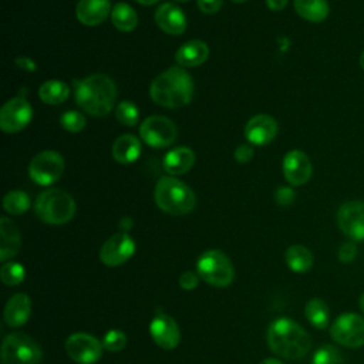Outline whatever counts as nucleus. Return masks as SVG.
Here are the masks:
<instances>
[{
  "mask_svg": "<svg viewBox=\"0 0 364 364\" xmlns=\"http://www.w3.org/2000/svg\"><path fill=\"white\" fill-rule=\"evenodd\" d=\"M111 21L117 30L129 33L138 24V14L128 3L118 1L111 10Z\"/></svg>",
  "mask_w": 364,
  "mask_h": 364,
  "instance_id": "a878e982",
  "label": "nucleus"
},
{
  "mask_svg": "<svg viewBox=\"0 0 364 364\" xmlns=\"http://www.w3.org/2000/svg\"><path fill=\"white\" fill-rule=\"evenodd\" d=\"M21 247V235L17 225L3 216L0 219V260L6 262L14 257Z\"/></svg>",
  "mask_w": 364,
  "mask_h": 364,
  "instance_id": "aec40b11",
  "label": "nucleus"
},
{
  "mask_svg": "<svg viewBox=\"0 0 364 364\" xmlns=\"http://www.w3.org/2000/svg\"><path fill=\"white\" fill-rule=\"evenodd\" d=\"M31 314V300L26 293H17L9 299L4 307V321L10 327H20L27 323Z\"/></svg>",
  "mask_w": 364,
  "mask_h": 364,
  "instance_id": "5701e85b",
  "label": "nucleus"
},
{
  "mask_svg": "<svg viewBox=\"0 0 364 364\" xmlns=\"http://www.w3.org/2000/svg\"><path fill=\"white\" fill-rule=\"evenodd\" d=\"M38 219L48 225H64L70 222L75 213V202L73 196L57 188L43 191L34 203Z\"/></svg>",
  "mask_w": 364,
  "mask_h": 364,
  "instance_id": "39448f33",
  "label": "nucleus"
},
{
  "mask_svg": "<svg viewBox=\"0 0 364 364\" xmlns=\"http://www.w3.org/2000/svg\"><path fill=\"white\" fill-rule=\"evenodd\" d=\"M127 344V336L121 330H109L102 337V347L111 353L121 351Z\"/></svg>",
  "mask_w": 364,
  "mask_h": 364,
  "instance_id": "f704fd0d",
  "label": "nucleus"
},
{
  "mask_svg": "<svg viewBox=\"0 0 364 364\" xmlns=\"http://www.w3.org/2000/svg\"><path fill=\"white\" fill-rule=\"evenodd\" d=\"M173 1H176V3H183V1H188V0H173Z\"/></svg>",
  "mask_w": 364,
  "mask_h": 364,
  "instance_id": "09e8293b",
  "label": "nucleus"
},
{
  "mask_svg": "<svg viewBox=\"0 0 364 364\" xmlns=\"http://www.w3.org/2000/svg\"><path fill=\"white\" fill-rule=\"evenodd\" d=\"M199 10L205 14H215L220 10L223 0H196Z\"/></svg>",
  "mask_w": 364,
  "mask_h": 364,
  "instance_id": "58836bf2",
  "label": "nucleus"
},
{
  "mask_svg": "<svg viewBox=\"0 0 364 364\" xmlns=\"http://www.w3.org/2000/svg\"><path fill=\"white\" fill-rule=\"evenodd\" d=\"M24 267L17 262H7L0 269L1 282L7 286H17L24 280Z\"/></svg>",
  "mask_w": 364,
  "mask_h": 364,
  "instance_id": "2f4dec72",
  "label": "nucleus"
},
{
  "mask_svg": "<svg viewBox=\"0 0 364 364\" xmlns=\"http://www.w3.org/2000/svg\"><path fill=\"white\" fill-rule=\"evenodd\" d=\"M357 256V246L354 242H344L338 249V259L343 263H351Z\"/></svg>",
  "mask_w": 364,
  "mask_h": 364,
  "instance_id": "c9c22d12",
  "label": "nucleus"
},
{
  "mask_svg": "<svg viewBox=\"0 0 364 364\" xmlns=\"http://www.w3.org/2000/svg\"><path fill=\"white\" fill-rule=\"evenodd\" d=\"M294 10L301 18L320 23L327 18L330 7L327 0H294Z\"/></svg>",
  "mask_w": 364,
  "mask_h": 364,
  "instance_id": "393cba45",
  "label": "nucleus"
},
{
  "mask_svg": "<svg viewBox=\"0 0 364 364\" xmlns=\"http://www.w3.org/2000/svg\"><path fill=\"white\" fill-rule=\"evenodd\" d=\"M199 283V274L195 272H185L179 277V286L185 290H193Z\"/></svg>",
  "mask_w": 364,
  "mask_h": 364,
  "instance_id": "4c0bfd02",
  "label": "nucleus"
},
{
  "mask_svg": "<svg viewBox=\"0 0 364 364\" xmlns=\"http://www.w3.org/2000/svg\"><path fill=\"white\" fill-rule=\"evenodd\" d=\"M253 148L250 144H242L235 149V159L240 164H246L253 158Z\"/></svg>",
  "mask_w": 364,
  "mask_h": 364,
  "instance_id": "ea45409f",
  "label": "nucleus"
},
{
  "mask_svg": "<svg viewBox=\"0 0 364 364\" xmlns=\"http://www.w3.org/2000/svg\"><path fill=\"white\" fill-rule=\"evenodd\" d=\"M287 1L289 0H266V4L270 10L279 11V10H283L287 6Z\"/></svg>",
  "mask_w": 364,
  "mask_h": 364,
  "instance_id": "79ce46f5",
  "label": "nucleus"
},
{
  "mask_svg": "<svg viewBox=\"0 0 364 364\" xmlns=\"http://www.w3.org/2000/svg\"><path fill=\"white\" fill-rule=\"evenodd\" d=\"M360 67L364 70V51H363L361 55H360Z\"/></svg>",
  "mask_w": 364,
  "mask_h": 364,
  "instance_id": "49530a36",
  "label": "nucleus"
},
{
  "mask_svg": "<svg viewBox=\"0 0 364 364\" xmlns=\"http://www.w3.org/2000/svg\"><path fill=\"white\" fill-rule=\"evenodd\" d=\"M16 65H17L18 68L27 71V73H31V71H34V70L37 68L36 61H33V60L28 58V57H18V58H16Z\"/></svg>",
  "mask_w": 364,
  "mask_h": 364,
  "instance_id": "a19ab883",
  "label": "nucleus"
},
{
  "mask_svg": "<svg viewBox=\"0 0 364 364\" xmlns=\"http://www.w3.org/2000/svg\"><path fill=\"white\" fill-rule=\"evenodd\" d=\"M284 260L294 273H306L313 266V253L303 245H291L286 250Z\"/></svg>",
  "mask_w": 364,
  "mask_h": 364,
  "instance_id": "bb28decb",
  "label": "nucleus"
},
{
  "mask_svg": "<svg viewBox=\"0 0 364 364\" xmlns=\"http://www.w3.org/2000/svg\"><path fill=\"white\" fill-rule=\"evenodd\" d=\"M195 164V152L188 146H176L168 151L162 159L164 169L171 176L186 173Z\"/></svg>",
  "mask_w": 364,
  "mask_h": 364,
  "instance_id": "4be33fe9",
  "label": "nucleus"
},
{
  "mask_svg": "<svg viewBox=\"0 0 364 364\" xmlns=\"http://www.w3.org/2000/svg\"><path fill=\"white\" fill-rule=\"evenodd\" d=\"M102 343L91 334L74 333L65 340V353L78 364H94L102 355Z\"/></svg>",
  "mask_w": 364,
  "mask_h": 364,
  "instance_id": "f8f14e48",
  "label": "nucleus"
},
{
  "mask_svg": "<svg viewBox=\"0 0 364 364\" xmlns=\"http://www.w3.org/2000/svg\"><path fill=\"white\" fill-rule=\"evenodd\" d=\"M68 85L60 80H48L43 82L38 88L40 100L48 105H57L64 102L68 98Z\"/></svg>",
  "mask_w": 364,
  "mask_h": 364,
  "instance_id": "cd10ccee",
  "label": "nucleus"
},
{
  "mask_svg": "<svg viewBox=\"0 0 364 364\" xmlns=\"http://www.w3.org/2000/svg\"><path fill=\"white\" fill-rule=\"evenodd\" d=\"M33 118V108L24 97L10 98L0 109V128L6 134L23 131Z\"/></svg>",
  "mask_w": 364,
  "mask_h": 364,
  "instance_id": "9b49d317",
  "label": "nucleus"
},
{
  "mask_svg": "<svg viewBox=\"0 0 364 364\" xmlns=\"http://www.w3.org/2000/svg\"><path fill=\"white\" fill-rule=\"evenodd\" d=\"M30 196L18 189L7 192L3 198V208L10 215H23L30 209Z\"/></svg>",
  "mask_w": 364,
  "mask_h": 364,
  "instance_id": "c756f323",
  "label": "nucleus"
},
{
  "mask_svg": "<svg viewBox=\"0 0 364 364\" xmlns=\"http://www.w3.org/2000/svg\"><path fill=\"white\" fill-rule=\"evenodd\" d=\"M279 131V125L272 115L257 114L252 117L245 125V138L253 145L270 144Z\"/></svg>",
  "mask_w": 364,
  "mask_h": 364,
  "instance_id": "dca6fc26",
  "label": "nucleus"
},
{
  "mask_svg": "<svg viewBox=\"0 0 364 364\" xmlns=\"http://www.w3.org/2000/svg\"><path fill=\"white\" fill-rule=\"evenodd\" d=\"M149 333L155 344L164 350H172L181 341L179 326L172 317L166 314H158L152 318L149 324Z\"/></svg>",
  "mask_w": 364,
  "mask_h": 364,
  "instance_id": "f3484780",
  "label": "nucleus"
},
{
  "mask_svg": "<svg viewBox=\"0 0 364 364\" xmlns=\"http://www.w3.org/2000/svg\"><path fill=\"white\" fill-rule=\"evenodd\" d=\"M274 198H276V202H277L279 205L287 206V205H290V203L294 200L296 193H294V191H293L291 188H289V186H280V188H277V191H276V193H274Z\"/></svg>",
  "mask_w": 364,
  "mask_h": 364,
  "instance_id": "e433bc0d",
  "label": "nucleus"
},
{
  "mask_svg": "<svg viewBox=\"0 0 364 364\" xmlns=\"http://www.w3.org/2000/svg\"><path fill=\"white\" fill-rule=\"evenodd\" d=\"M115 118L122 125L134 127L139 119L138 107L131 101H122L115 107Z\"/></svg>",
  "mask_w": 364,
  "mask_h": 364,
  "instance_id": "7c9ffc66",
  "label": "nucleus"
},
{
  "mask_svg": "<svg viewBox=\"0 0 364 364\" xmlns=\"http://www.w3.org/2000/svg\"><path fill=\"white\" fill-rule=\"evenodd\" d=\"M156 206L169 215L181 216L189 213L196 203L193 191L175 176H162L158 179L154 191Z\"/></svg>",
  "mask_w": 364,
  "mask_h": 364,
  "instance_id": "20e7f679",
  "label": "nucleus"
},
{
  "mask_svg": "<svg viewBox=\"0 0 364 364\" xmlns=\"http://www.w3.org/2000/svg\"><path fill=\"white\" fill-rule=\"evenodd\" d=\"M313 172L310 158L299 149L289 151L283 158V173L286 181L293 186L306 183Z\"/></svg>",
  "mask_w": 364,
  "mask_h": 364,
  "instance_id": "2eb2a0df",
  "label": "nucleus"
},
{
  "mask_svg": "<svg viewBox=\"0 0 364 364\" xmlns=\"http://www.w3.org/2000/svg\"><path fill=\"white\" fill-rule=\"evenodd\" d=\"M61 127L73 134L81 132L85 128V117L78 111H65L60 118Z\"/></svg>",
  "mask_w": 364,
  "mask_h": 364,
  "instance_id": "72a5a7b5",
  "label": "nucleus"
},
{
  "mask_svg": "<svg viewBox=\"0 0 364 364\" xmlns=\"http://www.w3.org/2000/svg\"><path fill=\"white\" fill-rule=\"evenodd\" d=\"M358 304H360V309H361V311L364 313V293L360 296V299H358Z\"/></svg>",
  "mask_w": 364,
  "mask_h": 364,
  "instance_id": "a18cd8bd",
  "label": "nucleus"
},
{
  "mask_svg": "<svg viewBox=\"0 0 364 364\" xmlns=\"http://www.w3.org/2000/svg\"><path fill=\"white\" fill-rule=\"evenodd\" d=\"M109 0H80L75 7L77 20L85 26H98L111 16Z\"/></svg>",
  "mask_w": 364,
  "mask_h": 364,
  "instance_id": "6ab92c4d",
  "label": "nucleus"
},
{
  "mask_svg": "<svg viewBox=\"0 0 364 364\" xmlns=\"http://www.w3.org/2000/svg\"><path fill=\"white\" fill-rule=\"evenodd\" d=\"M267 344L274 354L287 360H299L309 353L311 340L299 323L289 317H279L267 328Z\"/></svg>",
  "mask_w": 364,
  "mask_h": 364,
  "instance_id": "7ed1b4c3",
  "label": "nucleus"
},
{
  "mask_svg": "<svg viewBox=\"0 0 364 364\" xmlns=\"http://www.w3.org/2000/svg\"><path fill=\"white\" fill-rule=\"evenodd\" d=\"M330 336L338 344L348 348L364 346V317L357 313L340 314L330 327Z\"/></svg>",
  "mask_w": 364,
  "mask_h": 364,
  "instance_id": "1a4fd4ad",
  "label": "nucleus"
},
{
  "mask_svg": "<svg viewBox=\"0 0 364 364\" xmlns=\"http://www.w3.org/2000/svg\"><path fill=\"white\" fill-rule=\"evenodd\" d=\"M232 1H235V3H243V1H246V0H232Z\"/></svg>",
  "mask_w": 364,
  "mask_h": 364,
  "instance_id": "de8ad7c7",
  "label": "nucleus"
},
{
  "mask_svg": "<svg viewBox=\"0 0 364 364\" xmlns=\"http://www.w3.org/2000/svg\"><path fill=\"white\" fill-rule=\"evenodd\" d=\"M135 252V242L127 233H115L105 240L100 250V260L109 267L119 266L125 263Z\"/></svg>",
  "mask_w": 364,
  "mask_h": 364,
  "instance_id": "4468645a",
  "label": "nucleus"
},
{
  "mask_svg": "<svg viewBox=\"0 0 364 364\" xmlns=\"http://www.w3.org/2000/svg\"><path fill=\"white\" fill-rule=\"evenodd\" d=\"M141 139L152 148H166L178 136L176 125L164 115H151L139 125Z\"/></svg>",
  "mask_w": 364,
  "mask_h": 364,
  "instance_id": "9d476101",
  "label": "nucleus"
},
{
  "mask_svg": "<svg viewBox=\"0 0 364 364\" xmlns=\"http://www.w3.org/2000/svg\"><path fill=\"white\" fill-rule=\"evenodd\" d=\"M311 364H344V357L338 348L327 344L314 353Z\"/></svg>",
  "mask_w": 364,
  "mask_h": 364,
  "instance_id": "473e14b6",
  "label": "nucleus"
},
{
  "mask_svg": "<svg viewBox=\"0 0 364 364\" xmlns=\"http://www.w3.org/2000/svg\"><path fill=\"white\" fill-rule=\"evenodd\" d=\"M260 364H283V363L280 360H276V358H266Z\"/></svg>",
  "mask_w": 364,
  "mask_h": 364,
  "instance_id": "c03bdc74",
  "label": "nucleus"
},
{
  "mask_svg": "<svg viewBox=\"0 0 364 364\" xmlns=\"http://www.w3.org/2000/svg\"><path fill=\"white\" fill-rule=\"evenodd\" d=\"M135 1L139 3V4H142V6H152V4L158 3L159 0H135Z\"/></svg>",
  "mask_w": 364,
  "mask_h": 364,
  "instance_id": "37998d69",
  "label": "nucleus"
},
{
  "mask_svg": "<svg viewBox=\"0 0 364 364\" xmlns=\"http://www.w3.org/2000/svg\"><path fill=\"white\" fill-rule=\"evenodd\" d=\"M155 23L166 34L179 36L186 30L185 13L175 3H164L155 10Z\"/></svg>",
  "mask_w": 364,
  "mask_h": 364,
  "instance_id": "a211bd4d",
  "label": "nucleus"
},
{
  "mask_svg": "<svg viewBox=\"0 0 364 364\" xmlns=\"http://www.w3.org/2000/svg\"><path fill=\"white\" fill-rule=\"evenodd\" d=\"M209 47L199 38L183 43L175 53V61L181 67H198L208 60Z\"/></svg>",
  "mask_w": 364,
  "mask_h": 364,
  "instance_id": "412c9836",
  "label": "nucleus"
},
{
  "mask_svg": "<svg viewBox=\"0 0 364 364\" xmlns=\"http://www.w3.org/2000/svg\"><path fill=\"white\" fill-rule=\"evenodd\" d=\"M192 77L183 67H171L161 73L149 87L152 101L164 108H181L191 102Z\"/></svg>",
  "mask_w": 364,
  "mask_h": 364,
  "instance_id": "f03ea898",
  "label": "nucleus"
},
{
  "mask_svg": "<svg viewBox=\"0 0 364 364\" xmlns=\"http://www.w3.org/2000/svg\"><path fill=\"white\" fill-rule=\"evenodd\" d=\"M38 344L24 333H10L1 344V364H40Z\"/></svg>",
  "mask_w": 364,
  "mask_h": 364,
  "instance_id": "0eeeda50",
  "label": "nucleus"
},
{
  "mask_svg": "<svg viewBox=\"0 0 364 364\" xmlns=\"http://www.w3.org/2000/svg\"><path fill=\"white\" fill-rule=\"evenodd\" d=\"M64 171V159L57 151L46 149L34 155L28 165V176L33 182L48 186L57 182Z\"/></svg>",
  "mask_w": 364,
  "mask_h": 364,
  "instance_id": "6e6552de",
  "label": "nucleus"
},
{
  "mask_svg": "<svg viewBox=\"0 0 364 364\" xmlns=\"http://www.w3.org/2000/svg\"><path fill=\"white\" fill-rule=\"evenodd\" d=\"M142 146L139 139L132 134H124L118 136L112 144V158L122 165L135 162L141 155Z\"/></svg>",
  "mask_w": 364,
  "mask_h": 364,
  "instance_id": "b1692460",
  "label": "nucleus"
},
{
  "mask_svg": "<svg viewBox=\"0 0 364 364\" xmlns=\"http://www.w3.org/2000/svg\"><path fill=\"white\" fill-rule=\"evenodd\" d=\"M196 273L213 287L229 286L235 274L230 259L216 249L206 250L199 256L196 262Z\"/></svg>",
  "mask_w": 364,
  "mask_h": 364,
  "instance_id": "423d86ee",
  "label": "nucleus"
},
{
  "mask_svg": "<svg viewBox=\"0 0 364 364\" xmlns=\"http://www.w3.org/2000/svg\"><path fill=\"white\" fill-rule=\"evenodd\" d=\"M304 314H306L309 323L318 330H323L328 326L330 310H328V306L326 304V301H323L321 299L309 300L306 304V309H304Z\"/></svg>",
  "mask_w": 364,
  "mask_h": 364,
  "instance_id": "c85d7f7f",
  "label": "nucleus"
},
{
  "mask_svg": "<svg viewBox=\"0 0 364 364\" xmlns=\"http://www.w3.org/2000/svg\"><path fill=\"white\" fill-rule=\"evenodd\" d=\"M117 85L105 74H91L75 84L77 105L92 117H104L114 108Z\"/></svg>",
  "mask_w": 364,
  "mask_h": 364,
  "instance_id": "f257e3e1",
  "label": "nucleus"
},
{
  "mask_svg": "<svg viewBox=\"0 0 364 364\" xmlns=\"http://www.w3.org/2000/svg\"><path fill=\"white\" fill-rule=\"evenodd\" d=\"M337 225L350 239L364 240V202H344L337 210Z\"/></svg>",
  "mask_w": 364,
  "mask_h": 364,
  "instance_id": "ddd939ff",
  "label": "nucleus"
}]
</instances>
